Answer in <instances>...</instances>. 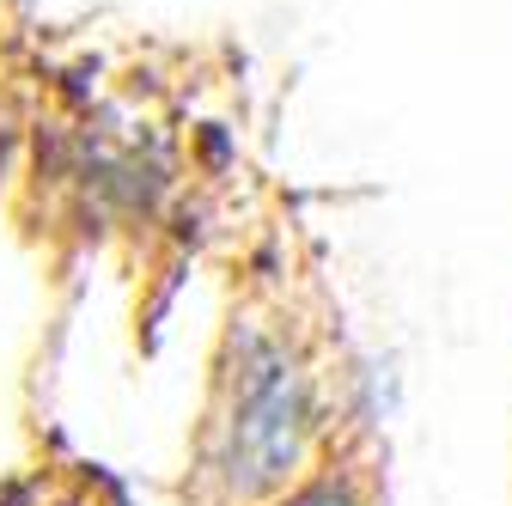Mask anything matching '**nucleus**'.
<instances>
[{"label": "nucleus", "mask_w": 512, "mask_h": 506, "mask_svg": "<svg viewBox=\"0 0 512 506\" xmlns=\"http://www.w3.org/2000/svg\"><path fill=\"white\" fill-rule=\"evenodd\" d=\"M378 439H354V446L317 476L311 488H299L287 506H384V476H378Z\"/></svg>", "instance_id": "nucleus-3"}, {"label": "nucleus", "mask_w": 512, "mask_h": 506, "mask_svg": "<svg viewBox=\"0 0 512 506\" xmlns=\"http://www.w3.org/2000/svg\"><path fill=\"white\" fill-rule=\"evenodd\" d=\"M19 147L0 220L68 287L104 269L135 336H159L196 263L238 232L269 165L250 135V55L226 31L0 0Z\"/></svg>", "instance_id": "nucleus-1"}, {"label": "nucleus", "mask_w": 512, "mask_h": 506, "mask_svg": "<svg viewBox=\"0 0 512 506\" xmlns=\"http://www.w3.org/2000/svg\"><path fill=\"white\" fill-rule=\"evenodd\" d=\"M220 305L177 506H287L372 433L360 360L299 196L269 171L214 257Z\"/></svg>", "instance_id": "nucleus-2"}]
</instances>
